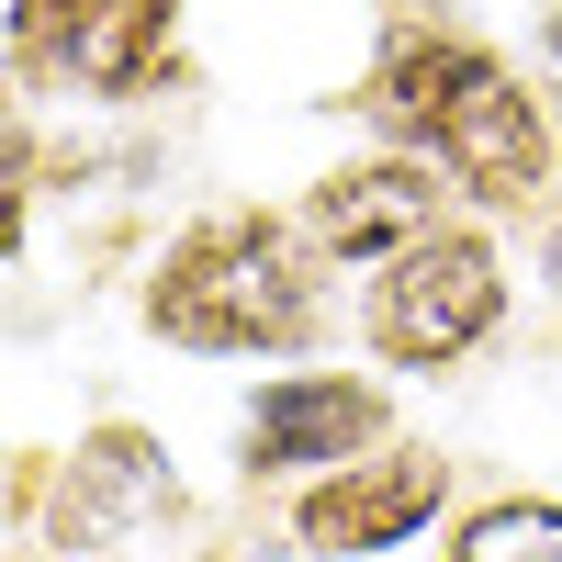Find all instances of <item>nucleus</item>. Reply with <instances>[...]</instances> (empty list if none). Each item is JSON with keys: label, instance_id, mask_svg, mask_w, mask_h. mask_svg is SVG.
<instances>
[{"label": "nucleus", "instance_id": "f257e3e1", "mask_svg": "<svg viewBox=\"0 0 562 562\" xmlns=\"http://www.w3.org/2000/svg\"><path fill=\"white\" fill-rule=\"evenodd\" d=\"M360 124L383 147L428 158L461 203L484 214H529L562 169V113L551 90L506 57V45L439 23H383V57L360 68Z\"/></svg>", "mask_w": 562, "mask_h": 562}, {"label": "nucleus", "instance_id": "f03ea898", "mask_svg": "<svg viewBox=\"0 0 562 562\" xmlns=\"http://www.w3.org/2000/svg\"><path fill=\"white\" fill-rule=\"evenodd\" d=\"M135 315H147V338L192 360H304L326 338V259L304 237V214L225 203L158 248Z\"/></svg>", "mask_w": 562, "mask_h": 562}, {"label": "nucleus", "instance_id": "7ed1b4c3", "mask_svg": "<svg viewBox=\"0 0 562 562\" xmlns=\"http://www.w3.org/2000/svg\"><path fill=\"white\" fill-rule=\"evenodd\" d=\"M506 304H518V281H506V248L484 225H439V237H416L405 259H383L360 281V349L383 371H416V383H439L461 371L473 349L506 338Z\"/></svg>", "mask_w": 562, "mask_h": 562}, {"label": "nucleus", "instance_id": "20e7f679", "mask_svg": "<svg viewBox=\"0 0 562 562\" xmlns=\"http://www.w3.org/2000/svg\"><path fill=\"white\" fill-rule=\"evenodd\" d=\"M180 57V0H12V68L90 90V102H147Z\"/></svg>", "mask_w": 562, "mask_h": 562}, {"label": "nucleus", "instance_id": "39448f33", "mask_svg": "<svg viewBox=\"0 0 562 562\" xmlns=\"http://www.w3.org/2000/svg\"><path fill=\"white\" fill-rule=\"evenodd\" d=\"M394 439V394L371 371H259L237 405V473L248 484H326L338 461Z\"/></svg>", "mask_w": 562, "mask_h": 562}, {"label": "nucleus", "instance_id": "423d86ee", "mask_svg": "<svg viewBox=\"0 0 562 562\" xmlns=\"http://www.w3.org/2000/svg\"><path fill=\"white\" fill-rule=\"evenodd\" d=\"M450 506V461L428 439H383L338 461L326 484H293V551L304 562H383L405 540H428Z\"/></svg>", "mask_w": 562, "mask_h": 562}, {"label": "nucleus", "instance_id": "0eeeda50", "mask_svg": "<svg viewBox=\"0 0 562 562\" xmlns=\"http://www.w3.org/2000/svg\"><path fill=\"white\" fill-rule=\"evenodd\" d=\"M450 225V192H439V169L428 158H405V147H371V158H349V169H326L315 192H304V237H315V259L326 270H383V259H405L416 237H439Z\"/></svg>", "mask_w": 562, "mask_h": 562}, {"label": "nucleus", "instance_id": "6e6552de", "mask_svg": "<svg viewBox=\"0 0 562 562\" xmlns=\"http://www.w3.org/2000/svg\"><path fill=\"white\" fill-rule=\"evenodd\" d=\"M180 518V473H169V450L135 428V416H102L79 450H68V551H113L135 529H169Z\"/></svg>", "mask_w": 562, "mask_h": 562}, {"label": "nucleus", "instance_id": "1a4fd4ad", "mask_svg": "<svg viewBox=\"0 0 562 562\" xmlns=\"http://www.w3.org/2000/svg\"><path fill=\"white\" fill-rule=\"evenodd\" d=\"M439 562H562V495H495V506H473Z\"/></svg>", "mask_w": 562, "mask_h": 562}, {"label": "nucleus", "instance_id": "9d476101", "mask_svg": "<svg viewBox=\"0 0 562 562\" xmlns=\"http://www.w3.org/2000/svg\"><path fill=\"white\" fill-rule=\"evenodd\" d=\"M540 281L562 293V203H551V225H540Z\"/></svg>", "mask_w": 562, "mask_h": 562}, {"label": "nucleus", "instance_id": "9b49d317", "mask_svg": "<svg viewBox=\"0 0 562 562\" xmlns=\"http://www.w3.org/2000/svg\"><path fill=\"white\" fill-rule=\"evenodd\" d=\"M383 12H394V23H439L450 0H383Z\"/></svg>", "mask_w": 562, "mask_h": 562}]
</instances>
